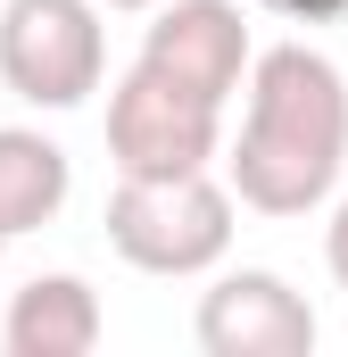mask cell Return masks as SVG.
Instances as JSON below:
<instances>
[{"label": "cell", "mask_w": 348, "mask_h": 357, "mask_svg": "<svg viewBox=\"0 0 348 357\" xmlns=\"http://www.w3.org/2000/svg\"><path fill=\"white\" fill-rule=\"evenodd\" d=\"M108 75L100 0H8L0 8V84L25 108H84Z\"/></svg>", "instance_id": "4"}, {"label": "cell", "mask_w": 348, "mask_h": 357, "mask_svg": "<svg viewBox=\"0 0 348 357\" xmlns=\"http://www.w3.org/2000/svg\"><path fill=\"white\" fill-rule=\"evenodd\" d=\"M191 333L207 357H307L324 324H315L307 291H290L274 266H232L199 291Z\"/></svg>", "instance_id": "5"}, {"label": "cell", "mask_w": 348, "mask_h": 357, "mask_svg": "<svg viewBox=\"0 0 348 357\" xmlns=\"http://www.w3.org/2000/svg\"><path fill=\"white\" fill-rule=\"evenodd\" d=\"M0 250H8V241H0Z\"/></svg>", "instance_id": "12"}, {"label": "cell", "mask_w": 348, "mask_h": 357, "mask_svg": "<svg viewBox=\"0 0 348 357\" xmlns=\"http://www.w3.org/2000/svg\"><path fill=\"white\" fill-rule=\"evenodd\" d=\"M348 167V75L315 42H274L249 67L241 142L224 158V183L258 216H307L340 191Z\"/></svg>", "instance_id": "1"}, {"label": "cell", "mask_w": 348, "mask_h": 357, "mask_svg": "<svg viewBox=\"0 0 348 357\" xmlns=\"http://www.w3.org/2000/svg\"><path fill=\"white\" fill-rule=\"evenodd\" d=\"M67 191H75V167H67V150H58L50 133L0 125V241L42 233V225L67 208Z\"/></svg>", "instance_id": "8"}, {"label": "cell", "mask_w": 348, "mask_h": 357, "mask_svg": "<svg viewBox=\"0 0 348 357\" xmlns=\"http://www.w3.org/2000/svg\"><path fill=\"white\" fill-rule=\"evenodd\" d=\"M108 158L116 175H207L224 158V100L133 59L108 91Z\"/></svg>", "instance_id": "3"}, {"label": "cell", "mask_w": 348, "mask_h": 357, "mask_svg": "<svg viewBox=\"0 0 348 357\" xmlns=\"http://www.w3.org/2000/svg\"><path fill=\"white\" fill-rule=\"evenodd\" d=\"M274 17H290V25H332V17H348V0H265Z\"/></svg>", "instance_id": "10"}, {"label": "cell", "mask_w": 348, "mask_h": 357, "mask_svg": "<svg viewBox=\"0 0 348 357\" xmlns=\"http://www.w3.org/2000/svg\"><path fill=\"white\" fill-rule=\"evenodd\" d=\"M141 67L207 91V100L249 91L258 42H249L241 0H158V8H150V33H141Z\"/></svg>", "instance_id": "6"}, {"label": "cell", "mask_w": 348, "mask_h": 357, "mask_svg": "<svg viewBox=\"0 0 348 357\" xmlns=\"http://www.w3.org/2000/svg\"><path fill=\"white\" fill-rule=\"evenodd\" d=\"M100 333H108V316H100V291L84 274H33L0 316L8 357H91Z\"/></svg>", "instance_id": "7"}, {"label": "cell", "mask_w": 348, "mask_h": 357, "mask_svg": "<svg viewBox=\"0 0 348 357\" xmlns=\"http://www.w3.org/2000/svg\"><path fill=\"white\" fill-rule=\"evenodd\" d=\"M232 216H241V199L216 175H116V191H108V250L133 274L191 282V274L224 266Z\"/></svg>", "instance_id": "2"}, {"label": "cell", "mask_w": 348, "mask_h": 357, "mask_svg": "<svg viewBox=\"0 0 348 357\" xmlns=\"http://www.w3.org/2000/svg\"><path fill=\"white\" fill-rule=\"evenodd\" d=\"M324 266H332V282L348 291V199L332 208V225H324Z\"/></svg>", "instance_id": "9"}, {"label": "cell", "mask_w": 348, "mask_h": 357, "mask_svg": "<svg viewBox=\"0 0 348 357\" xmlns=\"http://www.w3.org/2000/svg\"><path fill=\"white\" fill-rule=\"evenodd\" d=\"M100 8H158V0H100Z\"/></svg>", "instance_id": "11"}]
</instances>
